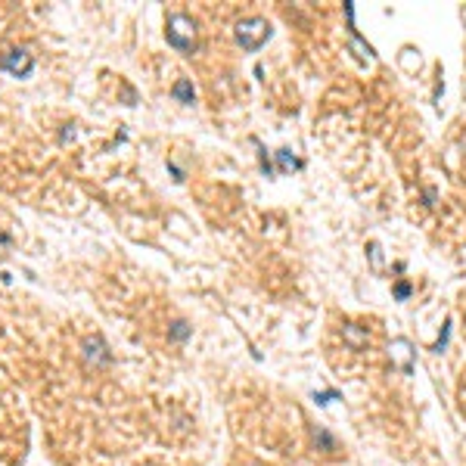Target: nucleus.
I'll return each mask as SVG.
<instances>
[{"mask_svg": "<svg viewBox=\"0 0 466 466\" xmlns=\"http://www.w3.org/2000/svg\"><path fill=\"white\" fill-rule=\"evenodd\" d=\"M165 38L174 50L181 53H193L196 50V22L190 19L187 13H171L165 22Z\"/></svg>", "mask_w": 466, "mask_h": 466, "instance_id": "f257e3e1", "label": "nucleus"}, {"mask_svg": "<svg viewBox=\"0 0 466 466\" xmlns=\"http://www.w3.org/2000/svg\"><path fill=\"white\" fill-rule=\"evenodd\" d=\"M268 38H270V25H268V19H261V16L243 19L237 25V41L243 44V50H249V53H255Z\"/></svg>", "mask_w": 466, "mask_h": 466, "instance_id": "f03ea898", "label": "nucleus"}, {"mask_svg": "<svg viewBox=\"0 0 466 466\" xmlns=\"http://www.w3.org/2000/svg\"><path fill=\"white\" fill-rule=\"evenodd\" d=\"M81 358L88 367H109L112 364V352H109V345L103 342V336H84L81 339Z\"/></svg>", "mask_w": 466, "mask_h": 466, "instance_id": "7ed1b4c3", "label": "nucleus"}, {"mask_svg": "<svg viewBox=\"0 0 466 466\" xmlns=\"http://www.w3.org/2000/svg\"><path fill=\"white\" fill-rule=\"evenodd\" d=\"M0 68H3V72H10L13 78H28V75H31V68H34V56L28 53L25 47H13V50H7V53H3Z\"/></svg>", "mask_w": 466, "mask_h": 466, "instance_id": "20e7f679", "label": "nucleus"}, {"mask_svg": "<svg viewBox=\"0 0 466 466\" xmlns=\"http://www.w3.org/2000/svg\"><path fill=\"white\" fill-rule=\"evenodd\" d=\"M389 354H392V367H398L404 376H411L413 373V345L407 342V339H395Z\"/></svg>", "mask_w": 466, "mask_h": 466, "instance_id": "39448f33", "label": "nucleus"}, {"mask_svg": "<svg viewBox=\"0 0 466 466\" xmlns=\"http://www.w3.org/2000/svg\"><path fill=\"white\" fill-rule=\"evenodd\" d=\"M311 439H314V448H318V451H324V454H336L339 451V441L326 432L324 426H314V429H311Z\"/></svg>", "mask_w": 466, "mask_h": 466, "instance_id": "423d86ee", "label": "nucleus"}, {"mask_svg": "<svg viewBox=\"0 0 466 466\" xmlns=\"http://www.w3.org/2000/svg\"><path fill=\"white\" fill-rule=\"evenodd\" d=\"M171 96H174L177 103H183V106H193V100H196V90H193V84H190L187 78H181V81L171 88Z\"/></svg>", "mask_w": 466, "mask_h": 466, "instance_id": "0eeeda50", "label": "nucleus"}, {"mask_svg": "<svg viewBox=\"0 0 466 466\" xmlns=\"http://www.w3.org/2000/svg\"><path fill=\"white\" fill-rule=\"evenodd\" d=\"M190 333H193V330H190V324H187V320H174V324L168 326V336L174 339V342H187V339H190Z\"/></svg>", "mask_w": 466, "mask_h": 466, "instance_id": "6e6552de", "label": "nucleus"}, {"mask_svg": "<svg viewBox=\"0 0 466 466\" xmlns=\"http://www.w3.org/2000/svg\"><path fill=\"white\" fill-rule=\"evenodd\" d=\"M277 162H280V171H292V168H302V162H298L296 155L289 153V149H277Z\"/></svg>", "mask_w": 466, "mask_h": 466, "instance_id": "1a4fd4ad", "label": "nucleus"}, {"mask_svg": "<svg viewBox=\"0 0 466 466\" xmlns=\"http://www.w3.org/2000/svg\"><path fill=\"white\" fill-rule=\"evenodd\" d=\"M13 246H16L13 233H10L7 227H0V261H3V258H10V252H13Z\"/></svg>", "mask_w": 466, "mask_h": 466, "instance_id": "9d476101", "label": "nucleus"}, {"mask_svg": "<svg viewBox=\"0 0 466 466\" xmlns=\"http://www.w3.org/2000/svg\"><path fill=\"white\" fill-rule=\"evenodd\" d=\"M448 339H451V320H448L445 326H441V336H439V342L432 345V348H429V352H435V354H441L448 348Z\"/></svg>", "mask_w": 466, "mask_h": 466, "instance_id": "9b49d317", "label": "nucleus"}, {"mask_svg": "<svg viewBox=\"0 0 466 466\" xmlns=\"http://www.w3.org/2000/svg\"><path fill=\"white\" fill-rule=\"evenodd\" d=\"M345 339H348L354 348H364V345H367V333H358L354 326H348V330H345Z\"/></svg>", "mask_w": 466, "mask_h": 466, "instance_id": "f8f14e48", "label": "nucleus"}, {"mask_svg": "<svg viewBox=\"0 0 466 466\" xmlns=\"http://www.w3.org/2000/svg\"><path fill=\"white\" fill-rule=\"evenodd\" d=\"M336 398H339L336 389H326V392H314V404H320V407H326L330 401H336Z\"/></svg>", "mask_w": 466, "mask_h": 466, "instance_id": "ddd939ff", "label": "nucleus"}, {"mask_svg": "<svg viewBox=\"0 0 466 466\" xmlns=\"http://www.w3.org/2000/svg\"><path fill=\"white\" fill-rule=\"evenodd\" d=\"M395 298H398V302L411 298V283H398V286H395Z\"/></svg>", "mask_w": 466, "mask_h": 466, "instance_id": "4468645a", "label": "nucleus"}]
</instances>
